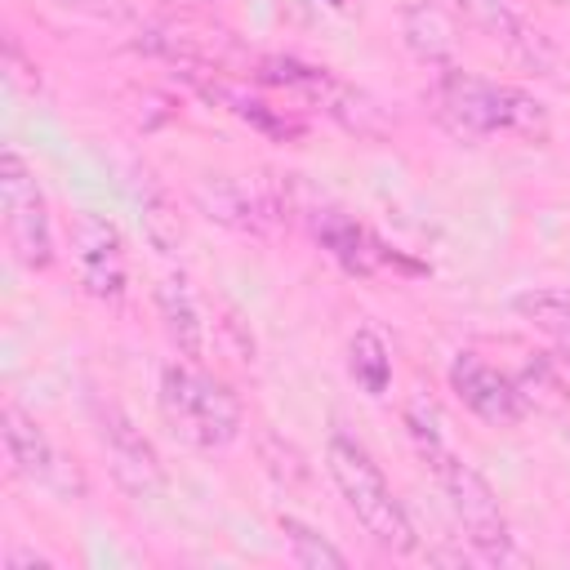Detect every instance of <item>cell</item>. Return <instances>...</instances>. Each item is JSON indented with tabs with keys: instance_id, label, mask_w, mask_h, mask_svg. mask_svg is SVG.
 <instances>
[{
	"instance_id": "6da1fadb",
	"label": "cell",
	"mask_w": 570,
	"mask_h": 570,
	"mask_svg": "<svg viewBox=\"0 0 570 570\" xmlns=\"http://www.w3.org/2000/svg\"><path fill=\"white\" fill-rule=\"evenodd\" d=\"M405 428H410V436H414L423 463H428L432 476L441 481V490H445V499H450V512H454V521L463 525L472 552H476L481 561H490V566H521L525 557L512 548V530H508V517H503V508H499V494H494L490 481L445 441L441 419H436V410H432L423 396H414V401L405 405Z\"/></svg>"
},
{
	"instance_id": "7a4b0ae2",
	"label": "cell",
	"mask_w": 570,
	"mask_h": 570,
	"mask_svg": "<svg viewBox=\"0 0 570 570\" xmlns=\"http://www.w3.org/2000/svg\"><path fill=\"white\" fill-rule=\"evenodd\" d=\"M432 102H436V116L445 120V129L459 138H485V134L543 138L548 134V111L539 98H530L517 85L481 80V76L459 71V67L441 71Z\"/></svg>"
},
{
	"instance_id": "3957f363",
	"label": "cell",
	"mask_w": 570,
	"mask_h": 570,
	"mask_svg": "<svg viewBox=\"0 0 570 570\" xmlns=\"http://www.w3.org/2000/svg\"><path fill=\"white\" fill-rule=\"evenodd\" d=\"M325 468H330V481L338 485L343 503L352 508V517L365 525V534L379 548H387V552H414L419 548V534H414L405 503L392 494L383 468L370 459V450L361 441H352L347 432H334L325 445Z\"/></svg>"
},
{
	"instance_id": "277c9868",
	"label": "cell",
	"mask_w": 570,
	"mask_h": 570,
	"mask_svg": "<svg viewBox=\"0 0 570 570\" xmlns=\"http://www.w3.org/2000/svg\"><path fill=\"white\" fill-rule=\"evenodd\" d=\"M160 410L174 432L200 450H223L245 428L240 396L223 379L196 370V361H169L160 370Z\"/></svg>"
},
{
	"instance_id": "5b68a950",
	"label": "cell",
	"mask_w": 570,
	"mask_h": 570,
	"mask_svg": "<svg viewBox=\"0 0 570 570\" xmlns=\"http://www.w3.org/2000/svg\"><path fill=\"white\" fill-rule=\"evenodd\" d=\"M0 205H4V240L13 258L31 272H45L53 263V223L40 183L18 147H4L0 156Z\"/></svg>"
},
{
	"instance_id": "8992f818",
	"label": "cell",
	"mask_w": 570,
	"mask_h": 570,
	"mask_svg": "<svg viewBox=\"0 0 570 570\" xmlns=\"http://www.w3.org/2000/svg\"><path fill=\"white\" fill-rule=\"evenodd\" d=\"M196 196L214 223L236 227L245 236L276 232L294 209L289 183H281V178H223L218 174V178H205Z\"/></svg>"
},
{
	"instance_id": "52a82bcc",
	"label": "cell",
	"mask_w": 570,
	"mask_h": 570,
	"mask_svg": "<svg viewBox=\"0 0 570 570\" xmlns=\"http://www.w3.org/2000/svg\"><path fill=\"white\" fill-rule=\"evenodd\" d=\"M0 432H4V454H9V463H13L18 476L36 481L40 490H49L58 499H80L85 494V476H80L76 459H67L22 405L4 401Z\"/></svg>"
},
{
	"instance_id": "ba28073f",
	"label": "cell",
	"mask_w": 570,
	"mask_h": 570,
	"mask_svg": "<svg viewBox=\"0 0 570 570\" xmlns=\"http://www.w3.org/2000/svg\"><path fill=\"white\" fill-rule=\"evenodd\" d=\"M94 423H98V436H102V450H107V463H111V476L138 494V499H151L165 490V463L156 454V445L142 436V428L116 405V401H94Z\"/></svg>"
},
{
	"instance_id": "9c48e42d",
	"label": "cell",
	"mask_w": 570,
	"mask_h": 570,
	"mask_svg": "<svg viewBox=\"0 0 570 570\" xmlns=\"http://www.w3.org/2000/svg\"><path fill=\"white\" fill-rule=\"evenodd\" d=\"M450 387L490 428H517L525 419V410H530L525 396H521V387H517V379L503 374L499 365H490L476 352H459L450 361Z\"/></svg>"
},
{
	"instance_id": "30bf717a",
	"label": "cell",
	"mask_w": 570,
	"mask_h": 570,
	"mask_svg": "<svg viewBox=\"0 0 570 570\" xmlns=\"http://www.w3.org/2000/svg\"><path fill=\"white\" fill-rule=\"evenodd\" d=\"M71 254L80 285L94 298H120L125 294V240L120 227L102 214H76L71 218Z\"/></svg>"
},
{
	"instance_id": "8fae6325",
	"label": "cell",
	"mask_w": 570,
	"mask_h": 570,
	"mask_svg": "<svg viewBox=\"0 0 570 570\" xmlns=\"http://www.w3.org/2000/svg\"><path fill=\"white\" fill-rule=\"evenodd\" d=\"M138 49L169 58V62H183L191 71H214V67L223 71L236 53V45L223 27H200V22H156L142 31Z\"/></svg>"
},
{
	"instance_id": "7c38bea8",
	"label": "cell",
	"mask_w": 570,
	"mask_h": 570,
	"mask_svg": "<svg viewBox=\"0 0 570 570\" xmlns=\"http://www.w3.org/2000/svg\"><path fill=\"white\" fill-rule=\"evenodd\" d=\"M454 4H459V13H463L476 31H485V36L499 40V45H508L525 67H534V71H548V67H552L557 53H552L548 36H543L539 27H530L512 0H454Z\"/></svg>"
},
{
	"instance_id": "4fadbf2b",
	"label": "cell",
	"mask_w": 570,
	"mask_h": 570,
	"mask_svg": "<svg viewBox=\"0 0 570 570\" xmlns=\"http://www.w3.org/2000/svg\"><path fill=\"white\" fill-rule=\"evenodd\" d=\"M307 227H312V236L321 240V249H330V258H334L343 272H352V276H374L379 263L387 258L383 245H379L356 218H347V214L334 209V205H312V209H307Z\"/></svg>"
},
{
	"instance_id": "5bb4252c",
	"label": "cell",
	"mask_w": 570,
	"mask_h": 570,
	"mask_svg": "<svg viewBox=\"0 0 570 570\" xmlns=\"http://www.w3.org/2000/svg\"><path fill=\"white\" fill-rule=\"evenodd\" d=\"M401 40L405 49L428 62V67H454V53H459V31H454V18L432 4V0H410L401 9Z\"/></svg>"
},
{
	"instance_id": "9a60e30c",
	"label": "cell",
	"mask_w": 570,
	"mask_h": 570,
	"mask_svg": "<svg viewBox=\"0 0 570 570\" xmlns=\"http://www.w3.org/2000/svg\"><path fill=\"white\" fill-rule=\"evenodd\" d=\"M156 312H160V325H165L169 343L178 347V356L183 361H200L209 334H205V312H200L187 276H165L156 285Z\"/></svg>"
},
{
	"instance_id": "2e32d148",
	"label": "cell",
	"mask_w": 570,
	"mask_h": 570,
	"mask_svg": "<svg viewBox=\"0 0 570 570\" xmlns=\"http://www.w3.org/2000/svg\"><path fill=\"white\" fill-rule=\"evenodd\" d=\"M517 316L530 321L543 338H552V347L570 361V289H552V285H534V289H521L512 298Z\"/></svg>"
},
{
	"instance_id": "e0dca14e",
	"label": "cell",
	"mask_w": 570,
	"mask_h": 570,
	"mask_svg": "<svg viewBox=\"0 0 570 570\" xmlns=\"http://www.w3.org/2000/svg\"><path fill=\"white\" fill-rule=\"evenodd\" d=\"M321 107H325L330 120H338V125H343L347 134H356V138H383V134H387L383 107H379L365 89H356V85L330 80V89L321 94Z\"/></svg>"
},
{
	"instance_id": "ac0fdd59",
	"label": "cell",
	"mask_w": 570,
	"mask_h": 570,
	"mask_svg": "<svg viewBox=\"0 0 570 570\" xmlns=\"http://www.w3.org/2000/svg\"><path fill=\"white\" fill-rule=\"evenodd\" d=\"M134 200H138L142 236H147L160 254H174V249H178V240H183V223H178V214H174L169 191H165L151 174H142V183L134 187Z\"/></svg>"
},
{
	"instance_id": "d6986e66",
	"label": "cell",
	"mask_w": 570,
	"mask_h": 570,
	"mask_svg": "<svg viewBox=\"0 0 570 570\" xmlns=\"http://www.w3.org/2000/svg\"><path fill=\"white\" fill-rule=\"evenodd\" d=\"M205 94L209 98H218V102H227V111H236L240 120H249L254 129H263V134H272V138H294L298 134V125L289 120V116H281L276 107H267L263 98H254V94H245V89H236V85H227V80H205Z\"/></svg>"
},
{
	"instance_id": "ffe728a7",
	"label": "cell",
	"mask_w": 570,
	"mask_h": 570,
	"mask_svg": "<svg viewBox=\"0 0 570 570\" xmlns=\"http://www.w3.org/2000/svg\"><path fill=\"white\" fill-rule=\"evenodd\" d=\"M347 374L370 396H383L387 392V383H392V356H387V343L374 330H356L352 334V343H347Z\"/></svg>"
},
{
	"instance_id": "44dd1931",
	"label": "cell",
	"mask_w": 570,
	"mask_h": 570,
	"mask_svg": "<svg viewBox=\"0 0 570 570\" xmlns=\"http://www.w3.org/2000/svg\"><path fill=\"white\" fill-rule=\"evenodd\" d=\"M276 525H281V534H285V543H289V552H294L298 566H307V570H343L347 566V552L334 548L316 525H307V521H298L289 512H281Z\"/></svg>"
},
{
	"instance_id": "7402d4cb",
	"label": "cell",
	"mask_w": 570,
	"mask_h": 570,
	"mask_svg": "<svg viewBox=\"0 0 570 570\" xmlns=\"http://www.w3.org/2000/svg\"><path fill=\"white\" fill-rule=\"evenodd\" d=\"M263 85H285V89H298L307 98L321 102V94L330 89V71L325 67H312V62H298V58H263L258 71H254Z\"/></svg>"
},
{
	"instance_id": "603a6c76",
	"label": "cell",
	"mask_w": 570,
	"mask_h": 570,
	"mask_svg": "<svg viewBox=\"0 0 570 570\" xmlns=\"http://www.w3.org/2000/svg\"><path fill=\"white\" fill-rule=\"evenodd\" d=\"M258 454H263V463H267V472H272L276 481H285V485L307 481V459H303L285 436L263 432V436H258Z\"/></svg>"
},
{
	"instance_id": "cb8c5ba5",
	"label": "cell",
	"mask_w": 570,
	"mask_h": 570,
	"mask_svg": "<svg viewBox=\"0 0 570 570\" xmlns=\"http://www.w3.org/2000/svg\"><path fill=\"white\" fill-rule=\"evenodd\" d=\"M4 570H53V561H49V557H40V552L13 548V552L4 557Z\"/></svg>"
},
{
	"instance_id": "d4e9b609",
	"label": "cell",
	"mask_w": 570,
	"mask_h": 570,
	"mask_svg": "<svg viewBox=\"0 0 570 570\" xmlns=\"http://www.w3.org/2000/svg\"><path fill=\"white\" fill-rule=\"evenodd\" d=\"M165 4H178V9H196V4H218V0H165Z\"/></svg>"
},
{
	"instance_id": "484cf974",
	"label": "cell",
	"mask_w": 570,
	"mask_h": 570,
	"mask_svg": "<svg viewBox=\"0 0 570 570\" xmlns=\"http://www.w3.org/2000/svg\"><path fill=\"white\" fill-rule=\"evenodd\" d=\"M330 4H343V0H330Z\"/></svg>"
},
{
	"instance_id": "4316f807",
	"label": "cell",
	"mask_w": 570,
	"mask_h": 570,
	"mask_svg": "<svg viewBox=\"0 0 570 570\" xmlns=\"http://www.w3.org/2000/svg\"><path fill=\"white\" fill-rule=\"evenodd\" d=\"M561 4H570V0H561Z\"/></svg>"
}]
</instances>
